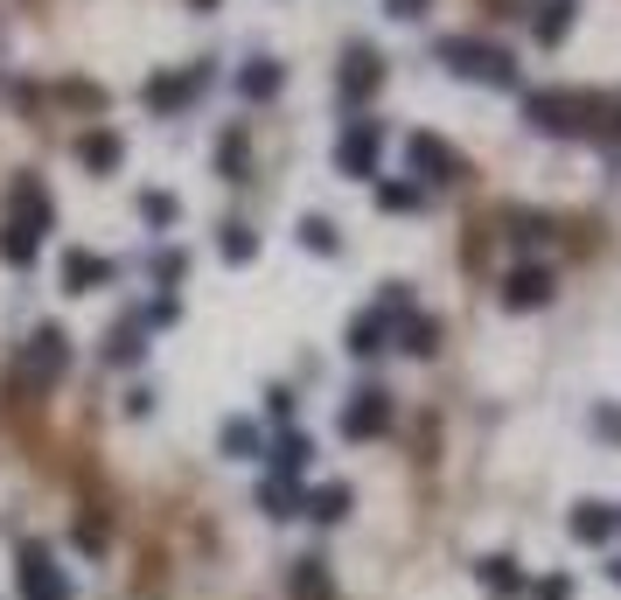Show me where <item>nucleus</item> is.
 Here are the masks:
<instances>
[{
	"instance_id": "nucleus-1",
	"label": "nucleus",
	"mask_w": 621,
	"mask_h": 600,
	"mask_svg": "<svg viewBox=\"0 0 621 600\" xmlns=\"http://www.w3.org/2000/svg\"><path fill=\"white\" fill-rule=\"evenodd\" d=\"M447 70H455V78H475V84H496V91H510L517 84V64H510V49H496V43H475V35H447L440 49Z\"/></svg>"
},
{
	"instance_id": "nucleus-2",
	"label": "nucleus",
	"mask_w": 621,
	"mask_h": 600,
	"mask_svg": "<svg viewBox=\"0 0 621 600\" xmlns=\"http://www.w3.org/2000/svg\"><path fill=\"white\" fill-rule=\"evenodd\" d=\"M587 112L594 99H579V91H531V105H524V119L538 126V134H587Z\"/></svg>"
},
{
	"instance_id": "nucleus-3",
	"label": "nucleus",
	"mask_w": 621,
	"mask_h": 600,
	"mask_svg": "<svg viewBox=\"0 0 621 600\" xmlns=\"http://www.w3.org/2000/svg\"><path fill=\"white\" fill-rule=\"evenodd\" d=\"M335 426H343V440H378L384 426H391V391H378V384H370V391H356V399L343 405V419H335Z\"/></svg>"
},
{
	"instance_id": "nucleus-4",
	"label": "nucleus",
	"mask_w": 621,
	"mask_h": 600,
	"mask_svg": "<svg viewBox=\"0 0 621 600\" xmlns=\"http://www.w3.org/2000/svg\"><path fill=\"white\" fill-rule=\"evenodd\" d=\"M64 364H70L64 328H35L28 349H22V378H28V384H56V378H64Z\"/></svg>"
},
{
	"instance_id": "nucleus-5",
	"label": "nucleus",
	"mask_w": 621,
	"mask_h": 600,
	"mask_svg": "<svg viewBox=\"0 0 621 600\" xmlns=\"http://www.w3.org/2000/svg\"><path fill=\"white\" fill-rule=\"evenodd\" d=\"M405 161H412V175H419V182H461V154L447 140H433V134H412L405 140Z\"/></svg>"
},
{
	"instance_id": "nucleus-6",
	"label": "nucleus",
	"mask_w": 621,
	"mask_h": 600,
	"mask_svg": "<svg viewBox=\"0 0 621 600\" xmlns=\"http://www.w3.org/2000/svg\"><path fill=\"white\" fill-rule=\"evenodd\" d=\"M22 593L28 600H70V579H64V566H56L43 545L22 552Z\"/></svg>"
},
{
	"instance_id": "nucleus-7",
	"label": "nucleus",
	"mask_w": 621,
	"mask_h": 600,
	"mask_svg": "<svg viewBox=\"0 0 621 600\" xmlns=\"http://www.w3.org/2000/svg\"><path fill=\"white\" fill-rule=\"evenodd\" d=\"M335 168H343V175H378V126L356 119L349 134L335 140Z\"/></svg>"
},
{
	"instance_id": "nucleus-8",
	"label": "nucleus",
	"mask_w": 621,
	"mask_h": 600,
	"mask_svg": "<svg viewBox=\"0 0 621 600\" xmlns=\"http://www.w3.org/2000/svg\"><path fill=\"white\" fill-rule=\"evenodd\" d=\"M384 84V64L370 49H349V64H343V78H335V91H343V105H364L370 91Z\"/></svg>"
},
{
	"instance_id": "nucleus-9",
	"label": "nucleus",
	"mask_w": 621,
	"mask_h": 600,
	"mask_svg": "<svg viewBox=\"0 0 621 600\" xmlns=\"http://www.w3.org/2000/svg\"><path fill=\"white\" fill-rule=\"evenodd\" d=\"M8 217H14V223H28L35 238L49 231V196H43V182H35V175H14V189H8Z\"/></svg>"
},
{
	"instance_id": "nucleus-10",
	"label": "nucleus",
	"mask_w": 621,
	"mask_h": 600,
	"mask_svg": "<svg viewBox=\"0 0 621 600\" xmlns=\"http://www.w3.org/2000/svg\"><path fill=\"white\" fill-rule=\"evenodd\" d=\"M552 300V273L544 266H517V273H503V308H544Z\"/></svg>"
},
{
	"instance_id": "nucleus-11",
	"label": "nucleus",
	"mask_w": 621,
	"mask_h": 600,
	"mask_svg": "<svg viewBox=\"0 0 621 600\" xmlns=\"http://www.w3.org/2000/svg\"><path fill=\"white\" fill-rule=\"evenodd\" d=\"M621 531V510H608V503H579L573 510V538L579 545H600V538H614Z\"/></svg>"
},
{
	"instance_id": "nucleus-12",
	"label": "nucleus",
	"mask_w": 621,
	"mask_h": 600,
	"mask_svg": "<svg viewBox=\"0 0 621 600\" xmlns=\"http://www.w3.org/2000/svg\"><path fill=\"white\" fill-rule=\"evenodd\" d=\"M112 273H119V266H112V258H99V252H64V279H70V287H78V293L105 287Z\"/></svg>"
},
{
	"instance_id": "nucleus-13",
	"label": "nucleus",
	"mask_w": 621,
	"mask_h": 600,
	"mask_svg": "<svg viewBox=\"0 0 621 600\" xmlns=\"http://www.w3.org/2000/svg\"><path fill=\"white\" fill-rule=\"evenodd\" d=\"M308 461H314V447L300 434H279L273 440V482H300V475H308Z\"/></svg>"
},
{
	"instance_id": "nucleus-14",
	"label": "nucleus",
	"mask_w": 621,
	"mask_h": 600,
	"mask_svg": "<svg viewBox=\"0 0 621 600\" xmlns=\"http://www.w3.org/2000/svg\"><path fill=\"white\" fill-rule=\"evenodd\" d=\"M279 84H287V64H266V56L238 70V99H252V105H258V99H273Z\"/></svg>"
},
{
	"instance_id": "nucleus-15",
	"label": "nucleus",
	"mask_w": 621,
	"mask_h": 600,
	"mask_svg": "<svg viewBox=\"0 0 621 600\" xmlns=\"http://www.w3.org/2000/svg\"><path fill=\"white\" fill-rule=\"evenodd\" d=\"M78 161L91 168V175H112V168L126 161V147H119V134H84L78 140Z\"/></svg>"
},
{
	"instance_id": "nucleus-16",
	"label": "nucleus",
	"mask_w": 621,
	"mask_h": 600,
	"mask_svg": "<svg viewBox=\"0 0 621 600\" xmlns=\"http://www.w3.org/2000/svg\"><path fill=\"white\" fill-rule=\"evenodd\" d=\"M287 593H294V600H329V566H322V558H294Z\"/></svg>"
},
{
	"instance_id": "nucleus-17",
	"label": "nucleus",
	"mask_w": 621,
	"mask_h": 600,
	"mask_svg": "<svg viewBox=\"0 0 621 600\" xmlns=\"http://www.w3.org/2000/svg\"><path fill=\"white\" fill-rule=\"evenodd\" d=\"M35 245H43V238H35L28 223L0 217V258H8V266H28V258H35Z\"/></svg>"
},
{
	"instance_id": "nucleus-18",
	"label": "nucleus",
	"mask_w": 621,
	"mask_h": 600,
	"mask_svg": "<svg viewBox=\"0 0 621 600\" xmlns=\"http://www.w3.org/2000/svg\"><path fill=\"white\" fill-rule=\"evenodd\" d=\"M384 328H391V308L364 314V322L349 328V356H378V349H384Z\"/></svg>"
},
{
	"instance_id": "nucleus-19",
	"label": "nucleus",
	"mask_w": 621,
	"mask_h": 600,
	"mask_svg": "<svg viewBox=\"0 0 621 600\" xmlns=\"http://www.w3.org/2000/svg\"><path fill=\"white\" fill-rule=\"evenodd\" d=\"M349 503H356V496L343 489V482H329V489H314V496H308V517H314V523H343V517H349Z\"/></svg>"
},
{
	"instance_id": "nucleus-20",
	"label": "nucleus",
	"mask_w": 621,
	"mask_h": 600,
	"mask_svg": "<svg viewBox=\"0 0 621 600\" xmlns=\"http://www.w3.org/2000/svg\"><path fill=\"white\" fill-rule=\"evenodd\" d=\"M566 28H573V0H544V14H538V43H544V49H559V43H566Z\"/></svg>"
},
{
	"instance_id": "nucleus-21",
	"label": "nucleus",
	"mask_w": 621,
	"mask_h": 600,
	"mask_svg": "<svg viewBox=\"0 0 621 600\" xmlns=\"http://www.w3.org/2000/svg\"><path fill=\"white\" fill-rule=\"evenodd\" d=\"M196 84H203V70H196V78H154V84H147V105H154V112H175Z\"/></svg>"
},
{
	"instance_id": "nucleus-22",
	"label": "nucleus",
	"mask_w": 621,
	"mask_h": 600,
	"mask_svg": "<svg viewBox=\"0 0 621 600\" xmlns=\"http://www.w3.org/2000/svg\"><path fill=\"white\" fill-rule=\"evenodd\" d=\"M217 252L231 258V266H252V258H258V238L244 231V223H223V231H217Z\"/></svg>"
},
{
	"instance_id": "nucleus-23",
	"label": "nucleus",
	"mask_w": 621,
	"mask_h": 600,
	"mask_svg": "<svg viewBox=\"0 0 621 600\" xmlns=\"http://www.w3.org/2000/svg\"><path fill=\"white\" fill-rule=\"evenodd\" d=\"M482 587L488 593H524V566L517 558H482Z\"/></svg>"
},
{
	"instance_id": "nucleus-24",
	"label": "nucleus",
	"mask_w": 621,
	"mask_h": 600,
	"mask_svg": "<svg viewBox=\"0 0 621 600\" xmlns=\"http://www.w3.org/2000/svg\"><path fill=\"white\" fill-rule=\"evenodd\" d=\"M258 503H266V517H300V510H308V496H300L294 482H266Z\"/></svg>"
},
{
	"instance_id": "nucleus-25",
	"label": "nucleus",
	"mask_w": 621,
	"mask_h": 600,
	"mask_svg": "<svg viewBox=\"0 0 621 600\" xmlns=\"http://www.w3.org/2000/svg\"><path fill=\"white\" fill-rule=\"evenodd\" d=\"M140 217H147V223H154V231H168V223H175V217H182V203H175V196H168V189H147V196H140Z\"/></svg>"
},
{
	"instance_id": "nucleus-26",
	"label": "nucleus",
	"mask_w": 621,
	"mask_h": 600,
	"mask_svg": "<svg viewBox=\"0 0 621 600\" xmlns=\"http://www.w3.org/2000/svg\"><path fill=\"white\" fill-rule=\"evenodd\" d=\"M300 245H308V252H322V258H329L335 245H343V238H335V223H329V217H308V223H300Z\"/></svg>"
},
{
	"instance_id": "nucleus-27",
	"label": "nucleus",
	"mask_w": 621,
	"mask_h": 600,
	"mask_svg": "<svg viewBox=\"0 0 621 600\" xmlns=\"http://www.w3.org/2000/svg\"><path fill=\"white\" fill-rule=\"evenodd\" d=\"M244 154H252V147H244V134H223V140H217V168H223L231 182L244 175Z\"/></svg>"
},
{
	"instance_id": "nucleus-28",
	"label": "nucleus",
	"mask_w": 621,
	"mask_h": 600,
	"mask_svg": "<svg viewBox=\"0 0 621 600\" xmlns=\"http://www.w3.org/2000/svg\"><path fill=\"white\" fill-rule=\"evenodd\" d=\"M105 364H140V335L134 328H112L105 335Z\"/></svg>"
},
{
	"instance_id": "nucleus-29",
	"label": "nucleus",
	"mask_w": 621,
	"mask_h": 600,
	"mask_svg": "<svg viewBox=\"0 0 621 600\" xmlns=\"http://www.w3.org/2000/svg\"><path fill=\"white\" fill-rule=\"evenodd\" d=\"M252 447H258V434H252V419H231V426H223V454H252Z\"/></svg>"
},
{
	"instance_id": "nucleus-30",
	"label": "nucleus",
	"mask_w": 621,
	"mask_h": 600,
	"mask_svg": "<svg viewBox=\"0 0 621 600\" xmlns=\"http://www.w3.org/2000/svg\"><path fill=\"white\" fill-rule=\"evenodd\" d=\"M378 210H419V189H412V182H384V189H378Z\"/></svg>"
},
{
	"instance_id": "nucleus-31",
	"label": "nucleus",
	"mask_w": 621,
	"mask_h": 600,
	"mask_svg": "<svg viewBox=\"0 0 621 600\" xmlns=\"http://www.w3.org/2000/svg\"><path fill=\"white\" fill-rule=\"evenodd\" d=\"M182 273H189V258H182V252H161V258H154V279H161V287H175Z\"/></svg>"
},
{
	"instance_id": "nucleus-32",
	"label": "nucleus",
	"mask_w": 621,
	"mask_h": 600,
	"mask_svg": "<svg viewBox=\"0 0 621 600\" xmlns=\"http://www.w3.org/2000/svg\"><path fill=\"white\" fill-rule=\"evenodd\" d=\"M433 335H440L433 322H412V328H405V349H412V356H433Z\"/></svg>"
},
{
	"instance_id": "nucleus-33",
	"label": "nucleus",
	"mask_w": 621,
	"mask_h": 600,
	"mask_svg": "<svg viewBox=\"0 0 621 600\" xmlns=\"http://www.w3.org/2000/svg\"><path fill=\"white\" fill-rule=\"evenodd\" d=\"M594 434H600V440H621V405H600V412H594Z\"/></svg>"
},
{
	"instance_id": "nucleus-34",
	"label": "nucleus",
	"mask_w": 621,
	"mask_h": 600,
	"mask_svg": "<svg viewBox=\"0 0 621 600\" xmlns=\"http://www.w3.org/2000/svg\"><path fill=\"white\" fill-rule=\"evenodd\" d=\"M266 412H273V419H294V391L273 384V391H266Z\"/></svg>"
},
{
	"instance_id": "nucleus-35",
	"label": "nucleus",
	"mask_w": 621,
	"mask_h": 600,
	"mask_svg": "<svg viewBox=\"0 0 621 600\" xmlns=\"http://www.w3.org/2000/svg\"><path fill=\"white\" fill-rule=\"evenodd\" d=\"M384 14H399V22H419V14H426V0H384Z\"/></svg>"
},
{
	"instance_id": "nucleus-36",
	"label": "nucleus",
	"mask_w": 621,
	"mask_h": 600,
	"mask_svg": "<svg viewBox=\"0 0 621 600\" xmlns=\"http://www.w3.org/2000/svg\"><path fill=\"white\" fill-rule=\"evenodd\" d=\"M538 600H573V579H538Z\"/></svg>"
},
{
	"instance_id": "nucleus-37",
	"label": "nucleus",
	"mask_w": 621,
	"mask_h": 600,
	"mask_svg": "<svg viewBox=\"0 0 621 600\" xmlns=\"http://www.w3.org/2000/svg\"><path fill=\"white\" fill-rule=\"evenodd\" d=\"M608 579H614V587H621V558H614V566H608Z\"/></svg>"
},
{
	"instance_id": "nucleus-38",
	"label": "nucleus",
	"mask_w": 621,
	"mask_h": 600,
	"mask_svg": "<svg viewBox=\"0 0 621 600\" xmlns=\"http://www.w3.org/2000/svg\"><path fill=\"white\" fill-rule=\"evenodd\" d=\"M196 8H217V0H196Z\"/></svg>"
}]
</instances>
